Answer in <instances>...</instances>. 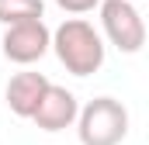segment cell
<instances>
[{
  "mask_svg": "<svg viewBox=\"0 0 149 145\" xmlns=\"http://www.w3.org/2000/svg\"><path fill=\"white\" fill-rule=\"evenodd\" d=\"M52 52L73 76H90L104 66V38L83 17H66L52 31Z\"/></svg>",
  "mask_w": 149,
  "mask_h": 145,
  "instance_id": "obj_1",
  "label": "cell"
},
{
  "mask_svg": "<svg viewBox=\"0 0 149 145\" xmlns=\"http://www.w3.org/2000/svg\"><path fill=\"white\" fill-rule=\"evenodd\" d=\"M80 145H121L128 135V110L114 97H94L76 117Z\"/></svg>",
  "mask_w": 149,
  "mask_h": 145,
  "instance_id": "obj_2",
  "label": "cell"
},
{
  "mask_svg": "<svg viewBox=\"0 0 149 145\" xmlns=\"http://www.w3.org/2000/svg\"><path fill=\"white\" fill-rule=\"evenodd\" d=\"M101 28L118 52L132 55L146 45V21L128 0H104L101 3Z\"/></svg>",
  "mask_w": 149,
  "mask_h": 145,
  "instance_id": "obj_3",
  "label": "cell"
},
{
  "mask_svg": "<svg viewBox=\"0 0 149 145\" xmlns=\"http://www.w3.org/2000/svg\"><path fill=\"white\" fill-rule=\"evenodd\" d=\"M3 55L17 66H31L38 62L49 48H52V31L45 28V21H24V24H10L3 31Z\"/></svg>",
  "mask_w": 149,
  "mask_h": 145,
  "instance_id": "obj_4",
  "label": "cell"
},
{
  "mask_svg": "<svg viewBox=\"0 0 149 145\" xmlns=\"http://www.w3.org/2000/svg\"><path fill=\"white\" fill-rule=\"evenodd\" d=\"M49 86H52V83H49V76H45V72H31V69L14 72V76H10V83H7V90H3L7 107L14 110L17 117H28V121H31Z\"/></svg>",
  "mask_w": 149,
  "mask_h": 145,
  "instance_id": "obj_5",
  "label": "cell"
},
{
  "mask_svg": "<svg viewBox=\"0 0 149 145\" xmlns=\"http://www.w3.org/2000/svg\"><path fill=\"white\" fill-rule=\"evenodd\" d=\"M76 117H80V104H76V97L66 90V86H49L45 90V97H42V104L35 110V121L42 131H63V128H70L76 124Z\"/></svg>",
  "mask_w": 149,
  "mask_h": 145,
  "instance_id": "obj_6",
  "label": "cell"
},
{
  "mask_svg": "<svg viewBox=\"0 0 149 145\" xmlns=\"http://www.w3.org/2000/svg\"><path fill=\"white\" fill-rule=\"evenodd\" d=\"M45 3L42 0H0V24H24V21H42Z\"/></svg>",
  "mask_w": 149,
  "mask_h": 145,
  "instance_id": "obj_7",
  "label": "cell"
},
{
  "mask_svg": "<svg viewBox=\"0 0 149 145\" xmlns=\"http://www.w3.org/2000/svg\"><path fill=\"white\" fill-rule=\"evenodd\" d=\"M56 3H59L66 14H87V10H94V7L101 10V3H104V0H56Z\"/></svg>",
  "mask_w": 149,
  "mask_h": 145,
  "instance_id": "obj_8",
  "label": "cell"
},
{
  "mask_svg": "<svg viewBox=\"0 0 149 145\" xmlns=\"http://www.w3.org/2000/svg\"><path fill=\"white\" fill-rule=\"evenodd\" d=\"M128 3H135V0H128Z\"/></svg>",
  "mask_w": 149,
  "mask_h": 145,
  "instance_id": "obj_9",
  "label": "cell"
}]
</instances>
